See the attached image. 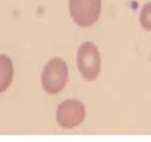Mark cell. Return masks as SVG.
<instances>
[{
	"label": "cell",
	"mask_w": 151,
	"mask_h": 142,
	"mask_svg": "<svg viewBox=\"0 0 151 142\" xmlns=\"http://www.w3.org/2000/svg\"><path fill=\"white\" fill-rule=\"evenodd\" d=\"M141 22L145 27H151V3L143 7L141 13Z\"/></svg>",
	"instance_id": "277c9868"
},
{
	"label": "cell",
	"mask_w": 151,
	"mask_h": 142,
	"mask_svg": "<svg viewBox=\"0 0 151 142\" xmlns=\"http://www.w3.org/2000/svg\"><path fill=\"white\" fill-rule=\"evenodd\" d=\"M78 66L82 76L90 81L97 78L100 72V56L97 47L91 42H85L78 53Z\"/></svg>",
	"instance_id": "3957f363"
},
{
	"label": "cell",
	"mask_w": 151,
	"mask_h": 142,
	"mask_svg": "<svg viewBox=\"0 0 151 142\" xmlns=\"http://www.w3.org/2000/svg\"><path fill=\"white\" fill-rule=\"evenodd\" d=\"M68 67L60 59L47 63L42 75L43 87L49 94H56L65 87L68 81Z\"/></svg>",
	"instance_id": "6da1fadb"
},
{
	"label": "cell",
	"mask_w": 151,
	"mask_h": 142,
	"mask_svg": "<svg viewBox=\"0 0 151 142\" xmlns=\"http://www.w3.org/2000/svg\"><path fill=\"white\" fill-rule=\"evenodd\" d=\"M70 11L78 25L88 27L98 20L101 11V0H70Z\"/></svg>",
	"instance_id": "7a4b0ae2"
}]
</instances>
